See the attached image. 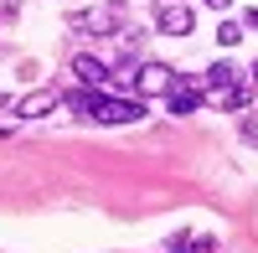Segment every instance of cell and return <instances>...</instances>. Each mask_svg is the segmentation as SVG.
<instances>
[{
  "instance_id": "7a4b0ae2",
  "label": "cell",
  "mask_w": 258,
  "mask_h": 253,
  "mask_svg": "<svg viewBox=\"0 0 258 253\" xmlns=\"http://www.w3.org/2000/svg\"><path fill=\"white\" fill-rule=\"evenodd\" d=\"M93 119L98 124H135V119H145V98H119V93L103 88L93 103Z\"/></svg>"
},
{
  "instance_id": "6da1fadb",
  "label": "cell",
  "mask_w": 258,
  "mask_h": 253,
  "mask_svg": "<svg viewBox=\"0 0 258 253\" xmlns=\"http://www.w3.org/2000/svg\"><path fill=\"white\" fill-rule=\"evenodd\" d=\"M155 31L160 36H191L197 31V6H186V0H160L155 6Z\"/></svg>"
},
{
  "instance_id": "52a82bcc",
  "label": "cell",
  "mask_w": 258,
  "mask_h": 253,
  "mask_svg": "<svg viewBox=\"0 0 258 253\" xmlns=\"http://www.w3.org/2000/svg\"><path fill=\"white\" fill-rule=\"evenodd\" d=\"M243 78H248V73H243V68H232V62H212L202 83H207L212 93H222V88H232V83H243Z\"/></svg>"
},
{
  "instance_id": "3957f363",
  "label": "cell",
  "mask_w": 258,
  "mask_h": 253,
  "mask_svg": "<svg viewBox=\"0 0 258 253\" xmlns=\"http://www.w3.org/2000/svg\"><path fill=\"white\" fill-rule=\"evenodd\" d=\"M170 83H176V73H170L165 62H140L135 68V93L140 98H165Z\"/></svg>"
},
{
  "instance_id": "8992f818",
  "label": "cell",
  "mask_w": 258,
  "mask_h": 253,
  "mask_svg": "<svg viewBox=\"0 0 258 253\" xmlns=\"http://www.w3.org/2000/svg\"><path fill=\"white\" fill-rule=\"evenodd\" d=\"M73 73H78V83H88V88H109L114 83V73H109V62H98V57H73Z\"/></svg>"
},
{
  "instance_id": "30bf717a",
  "label": "cell",
  "mask_w": 258,
  "mask_h": 253,
  "mask_svg": "<svg viewBox=\"0 0 258 253\" xmlns=\"http://www.w3.org/2000/svg\"><path fill=\"white\" fill-rule=\"evenodd\" d=\"M202 6H212V11H227V6H232V0H202Z\"/></svg>"
},
{
  "instance_id": "8fae6325",
  "label": "cell",
  "mask_w": 258,
  "mask_h": 253,
  "mask_svg": "<svg viewBox=\"0 0 258 253\" xmlns=\"http://www.w3.org/2000/svg\"><path fill=\"white\" fill-rule=\"evenodd\" d=\"M243 26H258V11H248V16H243Z\"/></svg>"
},
{
  "instance_id": "7c38bea8",
  "label": "cell",
  "mask_w": 258,
  "mask_h": 253,
  "mask_svg": "<svg viewBox=\"0 0 258 253\" xmlns=\"http://www.w3.org/2000/svg\"><path fill=\"white\" fill-rule=\"evenodd\" d=\"M248 83H258V62H253V68H248Z\"/></svg>"
},
{
  "instance_id": "277c9868",
  "label": "cell",
  "mask_w": 258,
  "mask_h": 253,
  "mask_svg": "<svg viewBox=\"0 0 258 253\" xmlns=\"http://www.w3.org/2000/svg\"><path fill=\"white\" fill-rule=\"evenodd\" d=\"M202 98H207V83L176 78V83L165 88V109H170V114H197V109H202Z\"/></svg>"
},
{
  "instance_id": "5b68a950",
  "label": "cell",
  "mask_w": 258,
  "mask_h": 253,
  "mask_svg": "<svg viewBox=\"0 0 258 253\" xmlns=\"http://www.w3.org/2000/svg\"><path fill=\"white\" fill-rule=\"evenodd\" d=\"M57 103H62V93H57V88H31L26 98H11V114H16L21 124H26V119H41V114H52Z\"/></svg>"
},
{
  "instance_id": "4fadbf2b",
  "label": "cell",
  "mask_w": 258,
  "mask_h": 253,
  "mask_svg": "<svg viewBox=\"0 0 258 253\" xmlns=\"http://www.w3.org/2000/svg\"><path fill=\"white\" fill-rule=\"evenodd\" d=\"M0 109H11V93H0Z\"/></svg>"
},
{
  "instance_id": "ba28073f",
  "label": "cell",
  "mask_w": 258,
  "mask_h": 253,
  "mask_svg": "<svg viewBox=\"0 0 258 253\" xmlns=\"http://www.w3.org/2000/svg\"><path fill=\"white\" fill-rule=\"evenodd\" d=\"M248 93H253V88H248V78H243V83H232V88H222V93H217V103H222L227 114H238L243 103H248Z\"/></svg>"
},
{
  "instance_id": "9c48e42d",
  "label": "cell",
  "mask_w": 258,
  "mask_h": 253,
  "mask_svg": "<svg viewBox=\"0 0 258 253\" xmlns=\"http://www.w3.org/2000/svg\"><path fill=\"white\" fill-rule=\"evenodd\" d=\"M217 41H222V47H238V41H243V21H222V26H217Z\"/></svg>"
}]
</instances>
